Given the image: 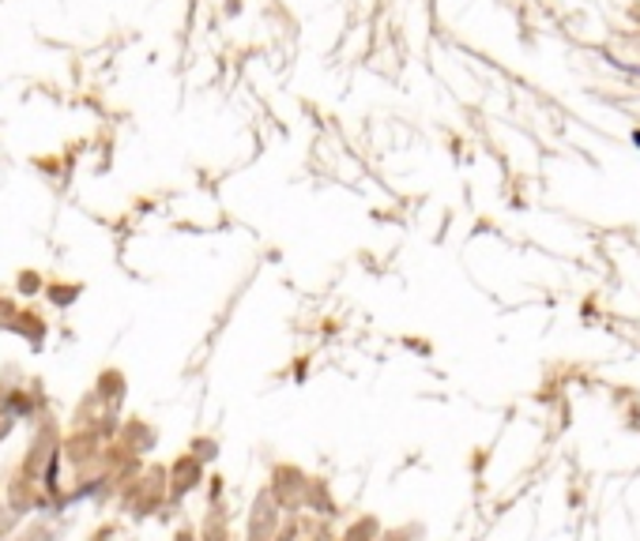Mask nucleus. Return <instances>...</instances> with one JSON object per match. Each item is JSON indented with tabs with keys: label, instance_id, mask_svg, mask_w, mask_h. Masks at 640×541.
I'll use <instances>...</instances> for the list:
<instances>
[]
</instances>
